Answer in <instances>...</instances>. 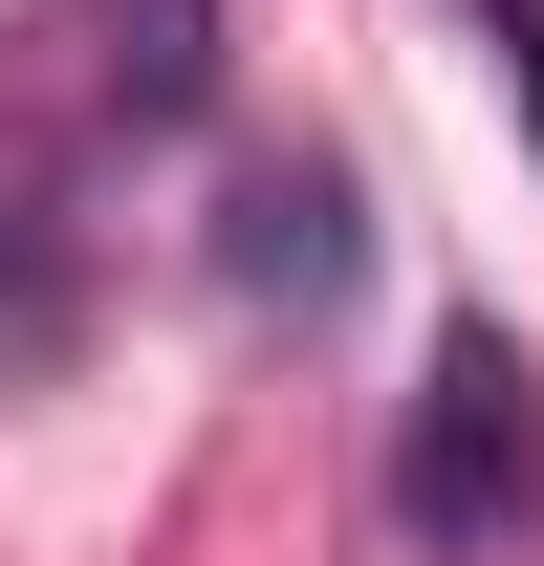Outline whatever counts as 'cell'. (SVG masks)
I'll return each instance as SVG.
<instances>
[{
	"instance_id": "cell-1",
	"label": "cell",
	"mask_w": 544,
	"mask_h": 566,
	"mask_svg": "<svg viewBox=\"0 0 544 566\" xmlns=\"http://www.w3.org/2000/svg\"><path fill=\"white\" fill-rule=\"evenodd\" d=\"M393 523L436 566H501V545H544V370H523V327H436V370H414V415H393Z\"/></svg>"
},
{
	"instance_id": "cell-2",
	"label": "cell",
	"mask_w": 544,
	"mask_h": 566,
	"mask_svg": "<svg viewBox=\"0 0 544 566\" xmlns=\"http://www.w3.org/2000/svg\"><path fill=\"white\" fill-rule=\"evenodd\" d=\"M348 262H370V197L348 175H240V218H218V283L240 305H348Z\"/></svg>"
},
{
	"instance_id": "cell-3",
	"label": "cell",
	"mask_w": 544,
	"mask_h": 566,
	"mask_svg": "<svg viewBox=\"0 0 544 566\" xmlns=\"http://www.w3.org/2000/svg\"><path fill=\"white\" fill-rule=\"evenodd\" d=\"M66 44H87V109L175 132V109L218 87V0H66Z\"/></svg>"
},
{
	"instance_id": "cell-4",
	"label": "cell",
	"mask_w": 544,
	"mask_h": 566,
	"mask_svg": "<svg viewBox=\"0 0 544 566\" xmlns=\"http://www.w3.org/2000/svg\"><path fill=\"white\" fill-rule=\"evenodd\" d=\"M501 22V66H523V132H544V0H479Z\"/></svg>"
}]
</instances>
